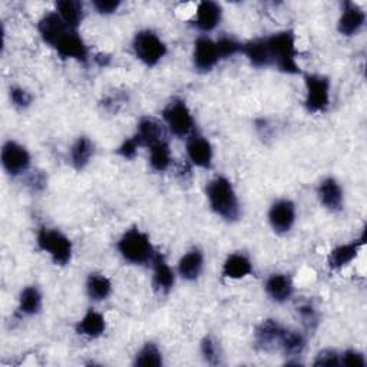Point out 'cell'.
<instances>
[{"label": "cell", "instance_id": "4", "mask_svg": "<svg viewBox=\"0 0 367 367\" xmlns=\"http://www.w3.org/2000/svg\"><path fill=\"white\" fill-rule=\"evenodd\" d=\"M38 246L40 250L46 251L57 265H66L72 258V243L59 230L40 229Z\"/></svg>", "mask_w": 367, "mask_h": 367}, {"label": "cell", "instance_id": "12", "mask_svg": "<svg viewBox=\"0 0 367 367\" xmlns=\"http://www.w3.org/2000/svg\"><path fill=\"white\" fill-rule=\"evenodd\" d=\"M187 154L190 161L199 168H211L212 146L208 139L201 135H191L187 141Z\"/></svg>", "mask_w": 367, "mask_h": 367}, {"label": "cell", "instance_id": "41", "mask_svg": "<svg viewBox=\"0 0 367 367\" xmlns=\"http://www.w3.org/2000/svg\"><path fill=\"white\" fill-rule=\"evenodd\" d=\"M45 184H46V178L43 174H35L31 180V187L35 190V191H40L45 188Z\"/></svg>", "mask_w": 367, "mask_h": 367}, {"label": "cell", "instance_id": "38", "mask_svg": "<svg viewBox=\"0 0 367 367\" xmlns=\"http://www.w3.org/2000/svg\"><path fill=\"white\" fill-rule=\"evenodd\" d=\"M11 99L15 106L22 108V109L28 108L32 104V95L19 87H15L11 89Z\"/></svg>", "mask_w": 367, "mask_h": 367}, {"label": "cell", "instance_id": "31", "mask_svg": "<svg viewBox=\"0 0 367 367\" xmlns=\"http://www.w3.org/2000/svg\"><path fill=\"white\" fill-rule=\"evenodd\" d=\"M150 164L153 170L164 172L171 165V151L167 141H161L150 146Z\"/></svg>", "mask_w": 367, "mask_h": 367}, {"label": "cell", "instance_id": "34", "mask_svg": "<svg viewBox=\"0 0 367 367\" xmlns=\"http://www.w3.org/2000/svg\"><path fill=\"white\" fill-rule=\"evenodd\" d=\"M201 353L208 364L215 366L219 363L218 346L212 337H204V340L201 341Z\"/></svg>", "mask_w": 367, "mask_h": 367}, {"label": "cell", "instance_id": "14", "mask_svg": "<svg viewBox=\"0 0 367 367\" xmlns=\"http://www.w3.org/2000/svg\"><path fill=\"white\" fill-rule=\"evenodd\" d=\"M151 263H153V268H154V277H153L154 288L157 291L167 295V292H170L174 287L175 274L161 253H155Z\"/></svg>", "mask_w": 367, "mask_h": 367}, {"label": "cell", "instance_id": "2", "mask_svg": "<svg viewBox=\"0 0 367 367\" xmlns=\"http://www.w3.org/2000/svg\"><path fill=\"white\" fill-rule=\"evenodd\" d=\"M271 65L284 73L296 75L300 73V66L297 63V49L296 38L290 31L274 33L265 38Z\"/></svg>", "mask_w": 367, "mask_h": 367}, {"label": "cell", "instance_id": "40", "mask_svg": "<svg viewBox=\"0 0 367 367\" xmlns=\"http://www.w3.org/2000/svg\"><path fill=\"white\" fill-rule=\"evenodd\" d=\"M94 6L101 15H111L118 11L121 2H118V0H95Z\"/></svg>", "mask_w": 367, "mask_h": 367}, {"label": "cell", "instance_id": "30", "mask_svg": "<svg viewBox=\"0 0 367 367\" xmlns=\"http://www.w3.org/2000/svg\"><path fill=\"white\" fill-rule=\"evenodd\" d=\"M42 309V295L35 285L22 290L19 297V310L26 316H35Z\"/></svg>", "mask_w": 367, "mask_h": 367}, {"label": "cell", "instance_id": "32", "mask_svg": "<svg viewBox=\"0 0 367 367\" xmlns=\"http://www.w3.org/2000/svg\"><path fill=\"white\" fill-rule=\"evenodd\" d=\"M135 366L160 367L163 366V353L154 343H146L135 357Z\"/></svg>", "mask_w": 367, "mask_h": 367}, {"label": "cell", "instance_id": "20", "mask_svg": "<svg viewBox=\"0 0 367 367\" xmlns=\"http://www.w3.org/2000/svg\"><path fill=\"white\" fill-rule=\"evenodd\" d=\"M221 15H223L221 6L215 2L204 0V2H201L197 8L195 25L202 32H211L217 28L219 21H221Z\"/></svg>", "mask_w": 367, "mask_h": 367}, {"label": "cell", "instance_id": "13", "mask_svg": "<svg viewBox=\"0 0 367 367\" xmlns=\"http://www.w3.org/2000/svg\"><path fill=\"white\" fill-rule=\"evenodd\" d=\"M39 33L42 36V39L49 43L50 46H56L59 43V40L72 29H69L66 26V23L62 21V18L59 16V13L56 12H50L46 13L40 22H39Z\"/></svg>", "mask_w": 367, "mask_h": 367}, {"label": "cell", "instance_id": "11", "mask_svg": "<svg viewBox=\"0 0 367 367\" xmlns=\"http://www.w3.org/2000/svg\"><path fill=\"white\" fill-rule=\"evenodd\" d=\"M219 60L215 42L207 36H201L194 45V66L199 72H209Z\"/></svg>", "mask_w": 367, "mask_h": 367}, {"label": "cell", "instance_id": "24", "mask_svg": "<svg viewBox=\"0 0 367 367\" xmlns=\"http://www.w3.org/2000/svg\"><path fill=\"white\" fill-rule=\"evenodd\" d=\"M204 265V256L199 250H191L178 263V273L184 280L194 281L199 277Z\"/></svg>", "mask_w": 367, "mask_h": 367}, {"label": "cell", "instance_id": "21", "mask_svg": "<svg viewBox=\"0 0 367 367\" xmlns=\"http://www.w3.org/2000/svg\"><path fill=\"white\" fill-rule=\"evenodd\" d=\"M363 244L364 243H361V241H356V243H350V244H341V246L333 248L327 257L329 267L332 270H340V268L346 267L349 263H351L357 257L358 250Z\"/></svg>", "mask_w": 367, "mask_h": 367}, {"label": "cell", "instance_id": "19", "mask_svg": "<svg viewBox=\"0 0 367 367\" xmlns=\"http://www.w3.org/2000/svg\"><path fill=\"white\" fill-rule=\"evenodd\" d=\"M366 22V13L354 4H344L343 13L339 21V32L344 36L356 35Z\"/></svg>", "mask_w": 367, "mask_h": 367}, {"label": "cell", "instance_id": "17", "mask_svg": "<svg viewBox=\"0 0 367 367\" xmlns=\"http://www.w3.org/2000/svg\"><path fill=\"white\" fill-rule=\"evenodd\" d=\"M141 146H153L157 142L165 141L164 126L154 118H143L138 124V129L135 133Z\"/></svg>", "mask_w": 367, "mask_h": 367}, {"label": "cell", "instance_id": "15", "mask_svg": "<svg viewBox=\"0 0 367 367\" xmlns=\"http://www.w3.org/2000/svg\"><path fill=\"white\" fill-rule=\"evenodd\" d=\"M265 291L275 303H284L291 299L295 285L287 274H273L265 281Z\"/></svg>", "mask_w": 367, "mask_h": 367}, {"label": "cell", "instance_id": "25", "mask_svg": "<svg viewBox=\"0 0 367 367\" xmlns=\"http://www.w3.org/2000/svg\"><path fill=\"white\" fill-rule=\"evenodd\" d=\"M253 273V264L244 254H231L223 265V275L231 280H240Z\"/></svg>", "mask_w": 367, "mask_h": 367}, {"label": "cell", "instance_id": "28", "mask_svg": "<svg viewBox=\"0 0 367 367\" xmlns=\"http://www.w3.org/2000/svg\"><path fill=\"white\" fill-rule=\"evenodd\" d=\"M92 155H94L92 141L87 136L78 138L70 150V158H72L73 167L77 170H84L89 164Z\"/></svg>", "mask_w": 367, "mask_h": 367}, {"label": "cell", "instance_id": "35", "mask_svg": "<svg viewBox=\"0 0 367 367\" xmlns=\"http://www.w3.org/2000/svg\"><path fill=\"white\" fill-rule=\"evenodd\" d=\"M299 314H300V319L305 324V327L307 330H314L319 324V316H317V312L314 310L313 306L310 305H305L299 309Z\"/></svg>", "mask_w": 367, "mask_h": 367}, {"label": "cell", "instance_id": "23", "mask_svg": "<svg viewBox=\"0 0 367 367\" xmlns=\"http://www.w3.org/2000/svg\"><path fill=\"white\" fill-rule=\"evenodd\" d=\"M57 13L66 26L72 31H77L84 21V6L75 0H62L56 4Z\"/></svg>", "mask_w": 367, "mask_h": 367}, {"label": "cell", "instance_id": "7", "mask_svg": "<svg viewBox=\"0 0 367 367\" xmlns=\"http://www.w3.org/2000/svg\"><path fill=\"white\" fill-rule=\"evenodd\" d=\"M306 108L312 114L324 112L330 105V81L322 75L306 77Z\"/></svg>", "mask_w": 367, "mask_h": 367}, {"label": "cell", "instance_id": "27", "mask_svg": "<svg viewBox=\"0 0 367 367\" xmlns=\"http://www.w3.org/2000/svg\"><path fill=\"white\" fill-rule=\"evenodd\" d=\"M278 347L283 350V353L288 357H297L302 356L306 347V339L302 333L296 330L284 329L280 337Z\"/></svg>", "mask_w": 367, "mask_h": 367}, {"label": "cell", "instance_id": "36", "mask_svg": "<svg viewBox=\"0 0 367 367\" xmlns=\"http://www.w3.org/2000/svg\"><path fill=\"white\" fill-rule=\"evenodd\" d=\"M314 366H323V367H339L340 366V356L334 350H323L316 356V360L313 363Z\"/></svg>", "mask_w": 367, "mask_h": 367}, {"label": "cell", "instance_id": "3", "mask_svg": "<svg viewBox=\"0 0 367 367\" xmlns=\"http://www.w3.org/2000/svg\"><path fill=\"white\" fill-rule=\"evenodd\" d=\"M118 251L124 260L132 264H145L153 261L157 253L150 237L138 229H131L121 237L118 241Z\"/></svg>", "mask_w": 367, "mask_h": 367}, {"label": "cell", "instance_id": "39", "mask_svg": "<svg viewBox=\"0 0 367 367\" xmlns=\"http://www.w3.org/2000/svg\"><path fill=\"white\" fill-rule=\"evenodd\" d=\"M139 146H141V145H139L136 136H132V138L126 139V141L119 146L118 154H119L121 157H124L125 160H133L135 155H136V153H138Z\"/></svg>", "mask_w": 367, "mask_h": 367}, {"label": "cell", "instance_id": "6", "mask_svg": "<svg viewBox=\"0 0 367 367\" xmlns=\"http://www.w3.org/2000/svg\"><path fill=\"white\" fill-rule=\"evenodd\" d=\"M164 121L170 132L178 138L188 136L195 126V121L187 104L182 99L171 101L163 111Z\"/></svg>", "mask_w": 367, "mask_h": 367}, {"label": "cell", "instance_id": "9", "mask_svg": "<svg viewBox=\"0 0 367 367\" xmlns=\"http://www.w3.org/2000/svg\"><path fill=\"white\" fill-rule=\"evenodd\" d=\"M268 221L278 234L288 233L296 223V205L290 199L275 201L268 212Z\"/></svg>", "mask_w": 367, "mask_h": 367}, {"label": "cell", "instance_id": "1", "mask_svg": "<svg viewBox=\"0 0 367 367\" xmlns=\"http://www.w3.org/2000/svg\"><path fill=\"white\" fill-rule=\"evenodd\" d=\"M207 198L212 211L226 221L239 219L240 202L233 184L227 178L217 177L211 180L207 185Z\"/></svg>", "mask_w": 367, "mask_h": 367}, {"label": "cell", "instance_id": "18", "mask_svg": "<svg viewBox=\"0 0 367 367\" xmlns=\"http://www.w3.org/2000/svg\"><path fill=\"white\" fill-rule=\"evenodd\" d=\"M320 202L330 211L337 212L343 208V190L334 178H326L317 188Z\"/></svg>", "mask_w": 367, "mask_h": 367}, {"label": "cell", "instance_id": "29", "mask_svg": "<svg viewBox=\"0 0 367 367\" xmlns=\"http://www.w3.org/2000/svg\"><path fill=\"white\" fill-rule=\"evenodd\" d=\"M88 296L95 302L106 300L112 291V283L104 274H91L87 280Z\"/></svg>", "mask_w": 367, "mask_h": 367}, {"label": "cell", "instance_id": "8", "mask_svg": "<svg viewBox=\"0 0 367 367\" xmlns=\"http://www.w3.org/2000/svg\"><path fill=\"white\" fill-rule=\"evenodd\" d=\"M2 165L9 175H21L31 167V155L25 146L15 141H8L2 148Z\"/></svg>", "mask_w": 367, "mask_h": 367}, {"label": "cell", "instance_id": "37", "mask_svg": "<svg viewBox=\"0 0 367 367\" xmlns=\"http://www.w3.org/2000/svg\"><path fill=\"white\" fill-rule=\"evenodd\" d=\"M340 366H344V367H366V358L360 351L347 350L340 356Z\"/></svg>", "mask_w": 367, "mask_h": 367}, {"label": "cell", "instance_id": "5", "mask_svg": "<svg viewBox=\"0 0 367 367\" xmlns=\"http://www.w3.org/2000/svg\"><path fill=\"white\" fill-rule=\"evenodd\" d=\"M133 52L146 66H155L165 55L167 46L153 31H141L133 38Z\"/></svg>", "mask_w": 367, "mask_h": 367}, {"label": "cell", "instance_id": "26", "mask_svg": "<svg viewBox=\"0 0 367 367\" xmlns=\"http://www.w3.org/2000/svg\"><path fill=\"white\" fill-rule=\"evenodd\" d=\"M241 52L248 57L250 63L256 67H264V66L271 65L270 52H268L265 38L264 39H256V40H251V42L243 45Z\"/></svg>", "mask_w": 367, "mask_h": 367}, {"label": "cell", "instance_id": "16", "mask_svg": "<svg viewBox=\"0 0 367 367\" xmlns=\"http://www.w3.org/2000/svg\"><path fill=\"white\" fill-rule=\"evenodd\" d=\"M283 330L284 327L280 326L277 320L268 319L261 322V324L256 329V334H254L257 347L261 350H271L275 346L278 347Z\"/></svg>", "mask_w": 367, "mask_h": 367}, {"label": "cell", "instance_id": "33", "mask_svg": "<svg viewBox=\"0 0 367 367\" xmlns=\"http://www.w3.org/2000/svg\"><path fill=\"white\" fill-rule=\"evenodd\" d=\"M215 45H217L219 59H227L230 56H234L243 49V45L234 40L233 38H221L218 39V42H215Z\"/></svg>", "mask_w": 367, "mask_h": 367}, {"label": "cell", "instance_id": "10", "mask_svg": "<svg viewBox=\"0 0 367 367\" xmlns=\"http://www.w3.org/2000/svg\"><path fill=\"white\" fill-rule=\"evenodd\" d=\"M63 59H75L82 63L88 60V48L77 31H69L55 46Z\"/></svg>", "mask_w": 367, "mask_h": 367}, {"label": "cell", "instance_id": "22", "mask_svg": "<svg viewBox=\"0 0 367 367\" xmlns=\"http://www.w3.org/2000/svg\"><path fill=\"white\" fill-rule=\"evenodd\" d=\"M105 330H106L105 317L95 310H88V313L82 317V320L77 326L78 334L89 339L101 337L105 333Z\"/></svg>", "mask_w": 367, "mask_h": 367}]
</instances>
